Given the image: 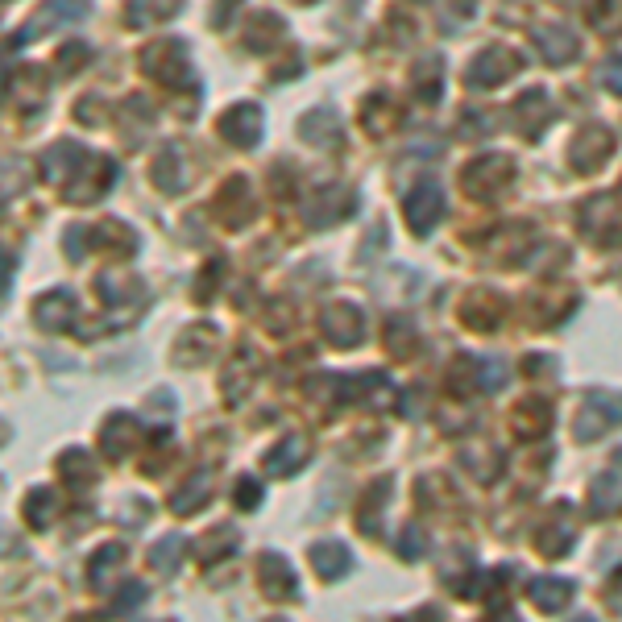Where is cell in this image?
Listing matches in <instances>:
<instances>
[{
  "label": "cell",
  "instance_id": "obj_1",
  "mask_svg": "<svg viewBox=\"0 0 622 622\" xmlns=\"http://www.w3.org/2000/svg\"><path fill=\"white\" fill-rule=\"evenodd\" d=\"M34 316H38V324L42 328H67L71 320H75V295L71 291H50V295H42L38 303H34Z\"/></svg>",
  "mask_w": 622,
  "mask_h": 622
},
{
  "label": "cell",
  "instance_id": "obj_2",
  "mask_svg": "<svg viewBox=\"0 0 622 622\" xmlns=\"http://www.w3.org/2000/svg\"><path fill=\"white\" fill-rule=\"evenodd\" d=\"M220 133L233 137V141H241V146H249V141L258 137V108H237V112H229V121L220 125Z\"/></svg>",
  "mask_w": 622,
  "mask_h": 622
},
{
  "label": "cell",
  "instance_id": "obj_3",
  "mask_svg": "<svg viewBox=\"0 0 622 622\" xmlns=\"http://www.w3.org/2000/svg\"><path fill=\"white\" fill-rule=\"evenodd\" d=\"M25 506H30V519H34V527H46V523L54 519V511H50V506H59V498H54L50 490H34V494H30V502H25Z\"/></svg>",
  "mask_w": 622,
  "mask_h": 622
},
{
  "label": "cell",
  "instance_id": "obj_4",
  "mask_svg": "<svg viewBox=\"0 0 622 622\" xmlns=\"http://www.w3.org/2000/svg\"><path fill=\"white\" fill-rule=\"evenodd\" d=\"M316 569L324 573V577H336V573H345L349 569V556H345V548H320L316 552Z\"/></svg>",
  "mask_w": 622,
  "mask_h": 622
},
{
  "label": "cell",
  "instance_id": "obj_5",
  "mask_svg": "<svg viewBox=\"0 0 622 622\" xmlns=\"http://www.w3.org/2000/svg\"><path fill=\"white\" fill-rule=\"evenodd\" d=\"M606 79L614 83V92H622V59H614V63H606Z\"/></svg>",
  "mask_w": 622,
  "mask_h": 622
}]
</instances>
